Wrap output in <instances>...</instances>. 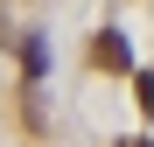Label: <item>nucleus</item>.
<instances>
[{"instance_id":"nucleus-1","label":"nucleus","mask_w":154,"mask_h":147,"mask_svg":"<svg viewBox=\"0 0 154 147\" xmlns=\"http://www.w3.org/2000/svg\"><path fill=\"white\" fill-rule=\"evenodd\" d=\"M91 63L112 70V77H133V49H126V35H119V28H98V35H91Z\"/></svg>"},{"instance_id":"nucleus-2","label":"nucleus","mask_w":154,"mask_h":147,"mask_svg":"<svg viewBox=\"0 0 154 147\" xmlns=\"http://www.w3.org/2000/svg\"><path fill=\"white\" fill-rule=\"evenodd\" d=\"M133 91H140V112H154V70H133Z\"/></svg>"},{"instance_id":"nucleus-3","label":"nucleus","mask_w":154,"mask_h":147,"mask_svg":"<svg viewBox=\"0 0 154 147\" xmlns=\"http://www.w3.org/2000/svg\"><path fill=\"white\" fill-rule=\"evenodd\" d=\"M119 147H154V140H119Z\"/></svg>"}]
</instances>
